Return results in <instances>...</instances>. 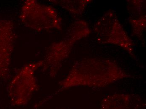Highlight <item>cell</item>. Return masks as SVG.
<instances>
[{
    "label": "cell",
    "instance_id": "7a4b0ae2",
    "mask_svg": "<svg viewBox=\"0 0 146 109\" xmlns=\"http://www.w3.org/2000/svg\"><path fill=\"white\" fill-rule=\"evenodd\" d=\"M110 25H108L109 28L108 32L98 33L97 35L100 37V40L104 42L117 44L118 46L123 47L125 49L129 50L132 49V42L129 37L126 35L118 20L116 19L115 22H110Z\"/></svg>",
    "mask_w": 146,
    "mask_h": 109
},
{
    "label": "cell",
    "instance_id": "3957f363",
    "mask_svg": "<svg viewBox=\"0 0 146 109\" xmlns=\"http://www.w3.org/2000/svg\"></svg>",
    "mask_w": 146,
    "mask_h": 109
},
{
    "label": "cell",
    "instance_id": "6da1fadb",
    "mask_svg": "<svg viewBox=\"0 0 146 109\" xmlns=\"http://www.w3.org/2000/svg\"><path fill=\"white\" fill-rule=\"evenodd\" d=\"M43 62L30 64L21 69L10 85L9 94L14 106H24L28 103L38 89L35 72Z\"/></svg>",
    "mask_w": 146,
    "mask_h": 109
}]
</instances>
